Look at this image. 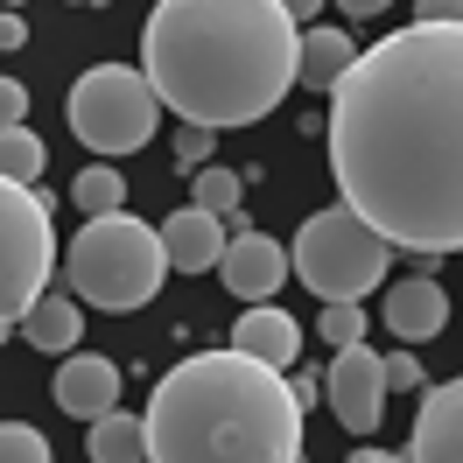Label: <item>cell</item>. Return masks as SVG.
<instances>
[{
    "label": "cell",
    "instance_id": "4fadbf2b",
    "mask_svg": "<svg viewBox=\"0 0 463 463\" xmlns=\"http://www.w3.org/2000/svg\"><path fill=\"white\" fill-rule=\"evenodd\" d=\"M232 351L260 358L274 373H295V358H302V323H295L288 309H274V302H246V317L232 323Z\"/></svg>",
    "mask_w": 463,
    "mask_h": 463
},
{
    "label": "cell",
    "instance_id": "f1b7e54d",
    "mask_svg": "<svg viewBox=\"0 0 463 463\" xmlns=\"http://www.w3.org/2000/svg\"><path fill=\"white\" fill-rule=\"evenodd\" d=\"M281 7H288V22H295V29H309V22H317V7H323V0H281Z\"/></svg>",
    "mask_w": 463,
    "mask_h": 463
},
{
    "label": "cell",
    "instance_id": "ba28073f",
    "mask_svg": "<svg viewBox=\"0 0 463 463\" xmlns=\"http://www.w3.org/2000/svg\"><path fill=\"white\" fill-rule=\"evenodd\" d=\"M323 393H330V414L337 429L351 435H373L379 414H386V379H379V351L373 345H345L323 373Z\"/></svg>",
    "mask_w": 463,
    "mask_h": 463
},
{
    "label": "cell",
    "instance_id": "3957f363",
    "mask_svg": "<svg viewBox=\"0 0 463 463\" xmlns=\"http://www.w3.org/2000/svg\"><path fill=\"white\" fill-rule=\"evenodd\" d=\"M147 463H302V401L246 351H190L141 414Z\"/></svg>",
    "mask_w": 463,
    "mask_h": 463
},
{
    "label": "cell",
    "instance_id": "ffe728a7",
    "mask_svg": "<svg viewBox=\"0 0 463 463\" xmlns=\"http://www.w3.org/2000/svg\"><path fill=\"white\" fill-rule=\"evenodd\" d=\"M0 175L7 183H35L43 175V141L29 127H0Z\"/></svg>",
    "mask_w": 463,
    "mask_h": 463
},
{
    "label": "cell",
    "instance_id": "44dd1931",
    "mask_svg": "<svg viewBox=\"0 0 463 463\" xmlns=\"http://www.w3.org/2000/svg\"><path fill=\"white\" fill-rule=\"evenodd\" d=\"M317 337L323 345H365V309L358 302H323V323H317Z\"/></svg>",
    "mask_w": 463,
    "mask_h": 463
},
{
    "label": "cell",
    "instance_id": "9a60e30c",
    "mask_svg": "<svg viewBox=\"0 0 463 463\" xmlns=\"http://www.w3.org/2000/svg\"><path fill=\"white\" fill-rule=\"evenodd\" d=\"M14 330H22V337H29L35 351H50V358H71V351L85 345V302H78V295H43V302H35L29 317L14 323Z\"/></svg>",
    "mask_w": 463,
    "mask_h": 463
},
{
    "label": "cell",
    "instance_id": "cb8c5ba5",
    "mask_svg": "<svg viewBox=\"0 0 463 463\" xmlns=\"http://www.w3.org/2000/svg\"><path fill=\"white\" fill-rule=\"evenodd\" d=\"M211 141H218L211 127H175V162H183V169H203V162H211Z\"/></svg>",
    "mask_w": 463,
    "mask_h": 463
},
{
    "label": "cell",
    "instance_id": "5bb4252c",
    "mask_svg": "<svg viewBox=\"0 0 463 463\" xmlns=\"http://www.w3.org/2000/svg\"><path fill=\"white\" fill-rule=\"evenodd\" d=\"M155 232H162V260H169L175 274H211L218 253H225V218H211L197 203L169 211V225H155Z\"/></svg>",
    "mask_w": 463,
    "mask_h": 463
},
{
    "label": "cell",
    "instance_id": "8992f818",
    "mask_svg": "<svg viewBox=\"0 0 463 463\" xmlns=\"http://www.w3.org/2000/svg\"><path fill=\"white\" fill-rule=\"evenodd\" d=\"M57 281V211L35 183L0 175V337Z\"/></svg>",
    "mask_w": 463,
    "mask_h": 463
},
{
    "label": "cell",
    "instance_id": "603a6c76",
    "mask_svg": "<svg viewBox=\"0 0 463 463\" xmlns=\"http://www.w3.org/2000/svg\"><path fill=\"white\" fill-rule=\"evenodd\" d=\"M379 379H386V393H414V386H429L414 351H393V358H379Z\"/></svg>",
    "mask_w": 463,
    "mask_h": 463
},
{
    "label": "cell",
    "instance_id": "30bf717a",
    "mask_svg": "<svg viewBox=\"0 0 463 463\" xmlns=\"http://www.w3.org/2000/svg\"><path fill=\"white\" fill-rule=\"evenodd\" d=\"M407 463H463V386H421V414H414V442Z\"/></svg>",
    "mask_w": 463,
    "mask_h": 463
},
{
    "label": "cell",
    "instance_id": "277c9868",
    "mask_svg": "<svg viewBox=\"0 0 463 463\" xmlns=\"http://www.w3.org/2000/svg\"><path fill=\"white\" fill-rule=\"evenodd\" d=\"M169 281V260H162V232L134 218V211H106V218H85V232L71 239L63 253V288L78 295L85 309H106V317H134L147 309Z\"/></svg>",
    "mask_w": 463,
    "mask_h": 463
},
{
    "label": "cell",
    "instance_id": "7c38bea8",
    "mask_svg": "<svg viewBox=\"0 0 463 463\" xmlns=\"http://www.w3.org/2000/svg\"><path fill=\"white\" fill-rule=\"evenodd\" d=\"M386 330L401 337V345H429L449 330V288L429 281V274H407L386 288Z\"/></svg>",
    "mask_w": 463,
    "mask_h": 463
},
{
    "label": "cell",
    "instance_id": "4316f807",
    "mask_svg": "<svg viewBox=\"0 0 463 463\" xmlns=\"http://www.w3.org/2000/svg\"><path fill=\"white\" fill-rule=\"evenodd\" d=\"M421 22H463V0H414Z\"/></svg>",
    "mask_w": 463,
    "mask_h": 463
},
{
    "label": "cell",
    "instance_id": "1f68e13d",
    "mask_svg": "<svg viewBox=\"0 0 463 463\" xmlns=\"http://www.w3.org/2000/svg\"><path fill=\"white\" fill-rule=\"evenodd\" d=\"M7 7H14V14H22V7H29V0H7Z\"/></svg>",
    "mask_w": 463,
    "mask_h": 463
},
{
    "label": "cell",
    "instance_id": "8fae6325",
    "mask_svg": "<svg viewBox=\"0 0 463 463\" xmlns=\"http://www.w3.org/2000/svg\"><path fill=\"white\" fill-rule=\"evenodd\" d=\"M50 401H57L63 414H78V421L113 414V407H119V365H113V358H99V351H71V358L57 365Z\"/></svg>",
    "mask_w": 463,
    "mask_h": 463
},
{
    "label": "cell",
    "instance_id": "6da1fadb",
    "mask_svg": "<svg viewBox=\"0 0 463 463\" xmlns=\"http://www.w3.org/2000/svg\"><path fill=\"white\" fill-rule=\"evenodd\" d=\"M337 197L393 253L463 246V22H414L345 63L323 113Z\"/></svg>",
    "mask_w": 463,
    "mask_h": 463
},
{
    "label": "cell",
    "instance_id": "f546056e",
    "mask_svg": "<svg viewBox=\"0 0 463 463\" xmlns=\"http://www.w3.org/2000/svg\"><path fill=\"white\" fill-rule=\"evenodd\" d=\"M351 463H407V457H393V449H358Z\"/></svg>",
    "mask_w": 463,
    "mask_h": 463
},
{
    "label": "cell",
    "instance_id": "9c48e42d",
    "mask_svg": "<svg viewBox=\"0 0 463 463\" xmlns=\"http://www.w3.org/2000/svg\"><path fill=\"white\" fill-rule=\"evenodd\" d=\"M218 274H225V295H239V302H274L288 281V253L267 232H232L218 253Z\"/></svg>",
    "mask_w": 463,
    "mask_h": 463
},
{
    "label": "cell",
    "instance_id": "4dcf8cb0",
    "mask_svg": "<svg viewBox=\"0 0 463 463\" xmlns=\"http://www.w3.org/2000/svg\"><path fill=\"white\" fill-rule=\"evenodd\" d=\"M63 7H99V0H63Z\"/></svg>",
    "mask_w": 463,
    "mask_h": 463
},
{
    "label": "cell",
    "instance_id": "e0dca14e",
    "mask_svg": "<svg viewBox=\"0 0 463 463\" xmlns=\"http://www.w3.org/2000/svg\"><path fill=\"white\" fill-rule=\"evenodd\" d=\"M85 457L91 463H147V435H141V414H99L85 435Z\"/></svg>",
    "mask_w": 463,
    "mask_h": 463
},
{
    "label": "cell",
    "instance_id": "d4e9b609",
    "mask_svg": "<svg viewBox=\"0 0 463 463\" xmlns=\"http://www.w3.org/2000/svg\"><path fill=\"white\" fill-rule=\"evenodd\" d=\"M22 119H29V85L0 78V127H22Z\"/></svg>",
    "mask_w": 463,
    "mask_h": 463
},
{
    "label": "cell",
    "instance_id": "484cf974",
    "mask_svg": "<svg viewBox=\"0 0 463 463\" xmlns=\"http://www.w3.org/2000/svg\"><path fill=\"white\" fill-rule=\"evenodd\" d=\"M22 43H29V22L14 7H0V50H22Z\"/></svg>",
    "mask_w": 463,
    "mask_h": 463
},
{
    "label": "cell",
    "instance_id": "5b68a950",
    "mask_svg": "<svg viewBox=\"0 0 463 463\" xmlns=\"http://www.w3.org/2000/svg\"><path fill=\"white\" fill-rule=\"evenodd\" d=\"M386 267H393V246L379 232H365L345 203L309 211L288 246V274H302V288L317 302H358L365 288L386 281Z\"/></svg>",
    "mask_w": 463,
    "mask_h": 463
},
{
    "label": "cell",
    "instance_id": "7a4b0ae2",
    "mask_svg": "<svg viewBox=\"0 0 463 463\" xmlns=\"http://www.w3.org/2000/svg\"><path fill=\"white\" fill-rule=\"evenodd\" d=\"M295 43L281 0H155L141 29V78L183 127H253L295 91Z\"/></svg>",
    "mask_w": 463,
    "mask_h": 463
},
{
    "label": "cell",
    "instance_id": "d6986e66",
    "mask_svg": "<svg viewBox=\"0 0 463 463\" xmlns=\"http://www.w3.org/2000/svg\"><path fill=\"white\" fill-rule=\"evenodd\" d=\"M239 197H246V175H239V169H225V162L190 169V203H197V211L225 218V211H239Z\"/></svg>",
    "mask_w": 463,
    "mask_h": 463
},
{
    "label": "cell",
    "instance_id": "83f0119b",
    "mask_svg": "<svg viewBox=\"0 0 463 463\" xmlns=\"http://www.w3.org/2000/svg\"><path fill=\"white\" fill-rule=\"evenodd\" d=\"M337 7H345L351 22H373V14H386V7H393V0H337Z\"/></svg>",
    "mask_w": 463,
    "mask_h": 463
},
{
    "label": "cell",
    "instance_id": "52a82bcc",
    "mask_svg": "<svg viewBox=\"0 0 463 463\" xmlns=\"http://www.w3.org/2000/svg\"><path fill=\"white\" fill-rule=\"evenodd\" d=\"M63 113H71V134L99 155V162H119V155H141L155 141V91H147L141 63H91L85 78L71 85L63 99Z\"/></svg>",
    "mask_w": 463,
    "mask_h": 463
},
{
    "label": "cell",
    "instance_id": "2e32d148",
    "mask_svg": "<svg viewBox=\"0 0 463 463\" xmlns=\"http://www.w3.org/2000/svg\"><path fill=\"white\" fill-rule=\"evenodd\" d=\"M351 57H358V43H351L345 29H323V22H309V29H302V43H295V85L330 91L337 78H345Z\"/></svg>",
    "mask_w": 463,
    "mask_h": 463
},
{
    "label": "cell",
    "instance_id": "7402d4cb",
    "mask_svg": "<svg viewBox=\"0 0 463 463\" xmlns=\"http://www.w3.org/2000/svg\"><path fill=\"white\" fill-rule=\"evenodd\" d=\"M0 463H50V442L29 421H0Z\"/></svg>",
    "mask_w": 463,
    "mask_h": 463
},
{
    "label": "cell",
    "instance_id": "ac0fdd59",
    "mask_svg": "<svg viewBox=\"0 0 463 463\" xmlns=\"http://www.w3.org/2000/svg\"><path fill=\"white\" fill-rule=\"evenodd\" d=\"M71 203L85 211V218H106V211H127V175L113 162H91L78 183H71Z\"/></svg>",
    "mask_w": 463,
    "mask_h": 463
}]
</instances>
